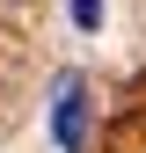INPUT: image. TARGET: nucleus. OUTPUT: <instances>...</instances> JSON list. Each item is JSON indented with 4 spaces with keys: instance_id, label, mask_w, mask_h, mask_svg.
Segmentation results:
<instances>
[{
    "instance_id": "obj_1",
    "label": "nucleus",
    "mask_w": 146,
    "mask_h": 153,
    "mask_svg": "<svg viewBox=\"0 0 146 153\" xmlns=\"http://www.w3.org/2000/svg\"><path fill=\"white\" fill-rule=\"evenodd\" d=\"M51 139L66 153L88 146V80L80 73H59V88H51Z\"/></svg>"
},
{
    "instance_id": "obj_2",
    "label": "nucleus",
    "mask_w": 146,
    "mask_h": 153,
    "mask_svg": "<svg viewBox=\"0 0 146 153\" xmlns=\"http://www.w3.org/2000/svg\"><path fill=\"white\" fill-rule=\"evenodd\" d=\"M73 22H80V29H95V22H102V0H73Z\"/></svg>"
}]
</instances>
